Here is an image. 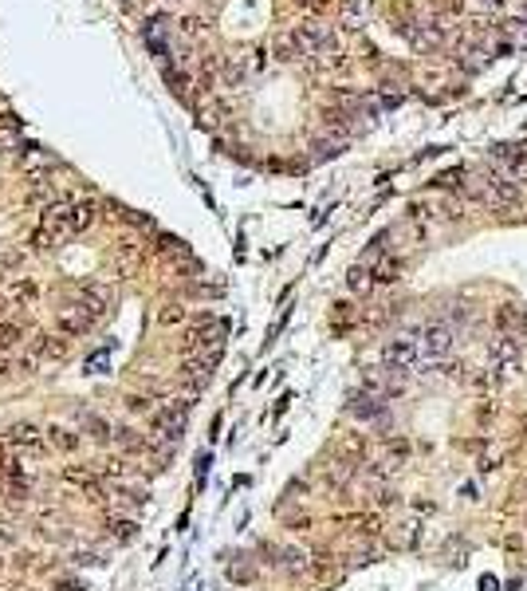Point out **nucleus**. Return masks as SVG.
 I'll list each match as a JSON object with an SVG mask.
<instances>
[{"label": "nucleus", "instance_id": "obj_28", "mask_svg": "<svg viewBox=\"0 0 527 591\" xmlns=\"http://www.w3.org/2000/svg\"><path fill=\"white\" fill-rule=\"evenodd\" d=\"M126 410H130V414H146V410H149V398H146V394H130V398H126Z\"/></svg>", "mask_w": 527, "mask_h": 591}, {"label": "nucleus", "instance_id": "obj_26", "mask_svg": "<svg viewBox=\"0 0 527 591\" xmlns=\"http://www.w3.org/2000/svg\"><path fill=\"white\" fill-rule=\"evenodd\" d=\"M134 261H138V245L122 241V245H119V264H122V268H130Z\"/></svg>", "mask_w": 527, "mask_h": 591}, {"label": "nucleus", "instance_id": "obj_2", "mask_svg": "<svg viewBox=\"0 0 527 591\" xmlns=\"http://www.w3.org/2000/svg\"><path fill=\"white\" fill-rule=\"evenodd\" d=\"M453 327L448 323H429L425 331H421V355H425V363H445L448 355H453Z\"/></svg>", "mask_w": 527, "mask_h": 591}, {"label": "nucleus", "instance_id": "obj_7", "mask_svg": "<svg viewBox=\"0 0 527 591\" xmlns=\"http://www.w3.org/2000/svg\"><path fill=\"white\" fill-rule=\"evenodd\" d=\"M95 327V316H91L83 304H71V308L60 311V331L63 335H83V331Z\"/></svg>", "mask_w": 527, "mask_h": 591}, {"label": "nucleus", "instance_id": "obj_17", "mask_svg": "<svg viewBox=\"0 0 527 591\" xmlns=\"http://www.w3.org/2000/svg\"><path fill=\"white\" fill-rule=\"evenodd\" d=\"M48 438H51V446H55V450H75V446H79V434L67 430V426H51Z\"/></svg>", "mask_w": 527, "mask_h": 591}, {"label": "nucleus", "instance_id": "obj_23", "mask_svg": "<svg viewBox=\"0 0 527 591\" xmlns=\"http://www.w3.org/2000/svg\"><path fill=\"white\" fill-rule=\"evenodd\" d=\"M220 119V107L217 103H205V107H197V122H205V126H217Z\"/></svg>", "mask_w": 527, "mask_h": 591}, {"label": "nucleus", "instance_id": "obj_32", "mask_svg": "<svg viewBox=\"0 0 527 591\" xmlns=\"http://www.w3.org/2000/svg\"><path fill=\"white\" fill-rule=\"evenodd\" d=\"M441 8L453 12V16H460V8H465V4H460V0H441Z\"/></svg>", "mask_w": 527, "mask_h": 591}, {"label": "nucleus", "instance_id": "obj_14", "mask_svg": "<svg viewBox=\"0 0 527 591\" xmlns=\"http://www.w3.org/2000/svg\"><path fill=\"white\" fill-rule=\"evenodd\" d=\"M504 166H507V178L516 181V186H527V146H516Z\"/></svg>", "mask_w": 527, "mask_h": 591}, {"label": "nucleus", "instance_id": "obj_5", "mask_svg": "<svg viewBox=\"0 0 527 591\" xmlns=\"http://www.w3.org/2000/svg\"><path fill=\"white\" fill-rule=\"evenodd\" d=\"M4 446H12V450H44V430L36 422H12L4 430Z\"/></svg>", "mask_w": 527, "mask_h": 591}, {"label": "nucleus", "instance_id": "obj_22", "mask_svg": "<svg viewBox=\"0 0 527 591\" xmlns=\"http://www.w3.org/2000/svg\"><path fill=\"white\" fill-rule=\"evenodd\" d=\"M99 469L107 473V477H114V481H119V477H126V473H130V465H126L122 457H110V461H102Z\"/></svg>", "mask_w": 527, "mask_h": 591}, {"label": "nucleus", "instance_id": "obj_27", "mask_svg": "<svg viewBox=\"0 0 527 591\" xmlns=\"http://www.w3.org/2000/svg\"><path fill=\"white\" fill-rule=\"evenodd\" d=\"M110 532H114L119 540H130V536H134V521H126V517H119V521H110Z\"/></svg>", "mask_w": 527, "mask_h": 591}, {"label": "nucleus", "instance_id": "obj_9", "mask_svg": "<svg viewBox=\"0 0 527 591\" xmlns=\"http://www.w3.org/2000/svg\"><path fill=\"white\" fill-rule=\"evenodd\" d=\"M75 304H83V308L95 316V320H102L107 316V308H110V296L102 288H95V284H83L79 292H75Z\"/></svg>", "mask_w": 527, "mask_h": 591}, {"label": "nucleus", "instance_id": "obj_25", "mask_svg": "<svg viewBox=\"0 0 527 591\" xmlns=\"http://www.w3.org/2000/svg\"><path fill=\"white\" fill-rule=\"evenodd\" d=\"M87 430H91V438H99V441H110L114 434H110V426L102 418H87Z\"/></svg>", "mask_w": 527, "mask_h": 591}, {"label": "nucleus", "instance_id": "obj_6", "mask_svg": "<svg viewBox=\"0 0 527 591\" xmlns=\"http://www.w3.org/2000/svg\"><path fill=\"white\" fill-rule=\"evenodd\" d=\"M421 355V339L413 335H398V339L386 343V367H413Z\"/></svg>", "mask_w": 527, "mask_h": 591}, {"label": "nucleus", "instance_id": "obj_21", "mask_svg": "<svg viewBox=\"0 0 527 591\" xmlns=\"http://www.w3.org/2000/svg\"><path fill=\"white\" fill-rule=\"evenodd\" d=\"M40 363H44V355H40L36 347H32V351H20V359H16V367H20L24 375H36V371H40Z\"/></svg>", "mask_w": 527, "mask_h": 591}, {"label": "nucleus", "instance_id": "obj_34", "mask_svg": "<svg viewBox=\"0 0 527 591\" xmlns=\"http://www.w3.org/2000/svg\"><path fill=\"white\" fill-rule=\"evenodd\" d=\"M4 371H8V359H4V351H0V379H4Z\"/></svg>", "mask_w": 527, "mask_h": 591}, {"label": "nucleus", "instance_id": "obj_1", "mask_svg": "<svg viewBox=\"0 0 527 591\" xmlns=\"http://www.w3.org/2000/svg\"><path fill=\"white\" fill-rule=\"evenodd\" d=\"M480 201H488L492 209H516L519 205V186L504 174H488L480 181Z\"/></svg>", "mask_w": 527, "mask_h": 591}, {"label": "nucleus", "instance_id": "obj_15", "mask_svg": "<svg viewBox=\"0 0 527 591\" xmlns=\"http://www.w3.org/2000/svg\"><path fill=\"white\" fill-rule=\"evenodd\" d=\"M60 241H63V237H60V233H55V229H48V225H40V229H36V233H32V249H36V252H51V249H60Z\"/></svg>", "mask_w": 527, "mask_h": 591}, {"label": "nucleus", "instance_id": "obj_35", "mask_svg": "<svg viewBox=\"0 0 527 591\" xmlns=\"http://www.w3.org/2000/svg\"><path fill=\"white\" fill-rule=\"evenodd\" d=\"M0 568H4V560H0Z\"/></svg>", "mask_w": 527, "mask_h": 591}, {"label": "nucleus", "instance_id": "obj_30", "mask_svg": "<svg viewBox=\"0 0 527 591\" xmlns=\"http://www.w3.org/2000/svg\"><path fill=\"white\" fill-rule=\"evenodd\" d=\"M229 576H232L236 583H248V580H252V568H240V564H236V568H232Z\"/></svg>", "mask_w": 527, "mask_h": 591}, {"label": "nucleus", "instance_id": "obj_3", "mask_svg": "<svg viewBox=\"0 0 527 591\" xmlns=\"http://www.w3.org/2000/svg\"><path fill=\"white\" fill-rule=\"evenodd\" d=\"M4 304H12V308H36L40 304V284L32 280V276H12L8 284H4Z\"/></svg>", "mask_w": 527, "mask_h": 591}, {"label": "nucleus", "instance_id": "obj_13", "mask_svg": "<svg viewBox=\"0 0 527 591\" xmlns=\"http://www.w3.org/2000/svg\"><path fill=\"white\" fill-rule=\"evenodd\" d=\"M366 268L374 272V280H378V284H394L401 276V261H398V256H382V261L366 264Z\"/></svg>", "mask_w": 527, "mask_h": 591}, {"label": "nucleus", "instance_id": "obj_31", "mask_svg": "<svg viewBox=\"0 0 527 591\" xmlns=\"http://www.w3.org/2000/svg\"><path fill=\"white\" fill-rule=\"evenodd\" d=\"M8 540H16V528L8 521H0V544H8Z\"/></svg>", "mask_w": 527, "mask_h": 591}, {"label": "nucleus", "instance_id": "obj_29", "mask_svg": "<svg viewBox=\"0 0 527 591\" xmlns=\"http://www.w3.org/2000/svg\"><path fill=\"white\" fill-rule=\"evenodd\" d=\"M457 181H465V174H460V170H448V174H441V178H437V186H457Z\"/></svg>", "mask_w": 527, "mask_h": 591}, {"label": "nucleus", "instance_id": "obj_20", "mask_svg": "<svg viewBox=\"0 0 527 591\" xmlns=\"http://www.w3.org/2000/svg\"><path fill=\"white\" fill-rule=\"evenodd\" d=\"M279 564H283L288 571H303V568H307V556H303L299 548H283V552H279Z\"/></svg>", "mask_w": 527, "mask_h": 591}, {"label": "nucleus", "instance_id": "obj_19", "mask_svg": "<svg viewBox=\"0 0 527 591\" xmlns=\"http://www.w3.org/2000/svg\"><path fill=\"white\" fill-rule=\"evenodd\" d=\"M16 122H12V115L4 119V126H0V154H16Z\"/></svg>", "mask_w": 527, "mask_h": 591}, {"label": "nucleus", "instance_id": "obj_10", "mask_svg": "<svg viewBox=\"0 0 527 591\" xmlns=\"http://www.w3.org/2000/svg\"><path fill=\"white\" fill-rule=\"evenodd\" d=\"M95 221H99V205H95L91 197L71 201V233H87Z\"/></svg>", "mask_w": 527, "mask_h": 591}, {"label": "nucleus", "instance_id": "obj_16", "mask_svg": "<svg viewBox=\"0 0 527 591\" xmlns=\"http://www.w3.org/2000/svg\"><path fill=\"white\" fill-rule=\"evenodd\" d=\"M347 284H350V292H370L374 288V272L366 268V264H354V268H350V276H347Z\"/></svg>", "mask_w": 527, "mask_h": 591}, {"label": "nucleus", "instance_id": "obj_12", "mask_svg": "<svg viewBox=\"0 0 527 591\" xmlns=\"http://www.w3.org/2000/svg\"><path fill=\"white\" fill-rule=\"evenodd\" d=\"M36 351H40L44 359H63L67 355V335L63 331H48V335L36 339Z\"/></svg>", "mask_w": 527, "mask_h": 591}, {"label": "nucleus", "instance_id": "obj_24", "mask_svg": "<svg viewBox=\"0 0 527 591\" xmlns=\"http://www.w3.org/2000/svg\"><path fill=\"white\" fill-rule=\"evenodd\" d=\"M299 8L303 12H311V16H323V12H331V4H335V0H295Z\"/></svg>", "mask_w": 527, "mask_h": 591}, {"label": "nucleus", "instance_id": "obj_11", "mask_svg": "<svg viewBox=\"0 0 527 591\" xmlns=\"http://www.w3.org/2000/svg\"><path fill=\"white\" fill-rule=\"evenodd\" d=\"M272 56H276L279 63L307 60V56H303V48H299V40H295V32H283V36H276V44H272Z\"/></svg>", "mask_w": 527, "mask_h": 591}, {"label": "nucleus", "instance_id": "obj_18", "mask_svg": "<svg viewBox=\"0 0 527 591\" xmlns=\"http://www.w3.org/2000/svg\"><path fill=\"white\" fill-rule=\"evenodd\" d=\"M185 320V308H181L178 300H169V304H161L158 308V323L161 327H173V323H181Z\"/></svg>", "mask_w": 527, "mask_h": 591}, {"label": "nucleus", "instance_id": "obj_4", "mask_svg": "<svg viewBox=\"0 0 527 591\" xmlns=\"http://www.w3.org/2000/svg\"><path fill=\"white\" fill-rule=\"evenodd\" d=\"M185 410H189V402H169L166 410L154 418V430H158L161 441H178L181 430H185Z\"/></svg>", "mask_w": 527, "mask_h": 591}, {"label": "nucleus", "instance_id": "obj_8", "mask_svg": "<svg viewBox=\"0 0 527 591\" xmlns=\"http://www.w3.org/2000/svg\"><path fill=\"white\" fill-rule=\"evenodd\" d=\"M350 414L362 418V422H378V418H386V398H382V394H366V391H362L359 398L350 402Z\"/></svg>", "mask_w": 527, "mask_h": 591}, {"label": "nucleus", "instance_id": "obj_33", "mask_svg": "<svg viewBox=\"0 0 527 591\" xmlns=\"http://www.w3.org/2000/svg\"><path fill=\"white\" fill-rule=\"evenodd\" d=\"M75 560H79V564H87V568H91V564H99V556H95V552H83V556H75Z\"/></svg>", "mask_w": 527, "mask_h": 591}]
</instances>
